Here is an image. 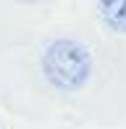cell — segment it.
<instances>
[{
	"label": "cell",
	"instance_id": "obj_1",
	"mask_svg": "<svg viewBox=\"0 0 126 129\" xmlns=\"http://www.w3.org/2000/svg\"><path fill=\"white\" fill-rule=\"evenodd\" d=\"M42 69L47 82L55 90H79L82 84H87L89 74H92V55L79 40H55L47 45L42 58Z\"/></svg>",
	"mask_w": 126,
	"mask_h": 129
},
{
	"label": "cell",
	"instance_id": "obj_2",
	"mask_svg": "<svg viewBox=\"0 0 126 129\" xmlns=\"http://www.w3.org/2000/svg\"><path fill=\"white\" fill-rule=\"evenodd\" d=\"M100 13H102V19H105L108 26L118 29V32H126V0L100 3Z\"/></svg>",
	"mask_w": 126,
	"mask_h": 129
}]
</instances>
